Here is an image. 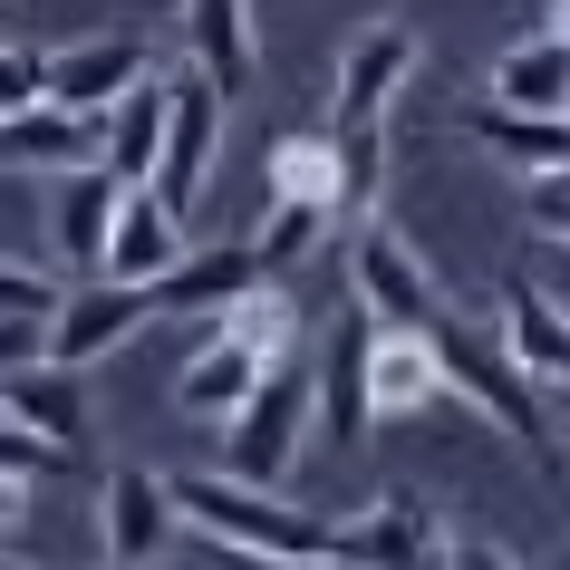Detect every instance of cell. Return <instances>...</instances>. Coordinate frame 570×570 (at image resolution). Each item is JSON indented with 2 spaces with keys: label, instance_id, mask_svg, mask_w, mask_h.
I'll use <instances>...</instances> for the list:
<instances>
[{
  "label": "cell",
  "instance_id": "1",
  "mask_svg": "<svg viewBox=\"0 0 570 570\" xmlns=\"http://www.w3.org/2000/svg\"><path fill=\"white\" fill-rule=\"evenodd\" d=\"M425 348H435L445 396H464L483 425H503L512 445L561 483V416H551V387H532V377L512 367V348H503L493 320H454V309H435V320H425Z\"/></svg>",
  "mask_w": 570,
  "mask_h": 570
},
{
  "label": "cell",
  "instance_id": "2",
  "mask_svg": "<svg viewBox=\"0 0 570 570\" xmlns=\"http://www.w3.org/2000/svg\"><path fill=\"white\" fill-rule=\"evenodd\" d=\"M165 493H175V522H194L213 551H242V561H330L338 522L301 512L281 483H242V474L213 464V474H165Z\"/></svg>",
  "mask_w": 570,
  "mask_h": 570
},
{
  "label": "cell",
  "instance_id": "3",
  "mask_svg": "<svg viewBox=\"0 0 570 570\" xmlns=\"http://www.w3.org/2000/svg\"><path fill=\"white\" fill-rule=\"evenodd\" d=\"M291 348H301V320H291V301H281V281H262L252 301H233V309L204 320L194 358L175 367V406L194 425H223L242 396H252V377H262L271 358H291Z\"/></svg>",
  "mask_w": 570,
  "mask_h": 570
},
{
  "label": "cell",
  "instance_id": "4",
  "mask_svg": "<svg viewBox=\"0 0 570 570\" xmlns=\"http://www.w3.org/2000/svg\"><path fill=\"white\" fill-rule=\"evenodd\" d=\"M309 425H320V406H309V358L291 348V358H271L262 377H252V396H242L233 416L213 425V435H223V474H242V483H281L291 464H301Z\"/></svg>",
  "mask_w": 570,
  "mask_h": 570
},
{
  "label": "cell",
  "instance_id": "5",
  "mask_svg": "<svg viewBox=\"0 0 570 570\" xmlns=\"http://www.w3.org/2000/svg\"><path fill=\"white\" fill-rule=\"evenodd\" d=\"M348 309H367L377 330H425V320L445 309L425 252L396 233V223H377V213H358V233H348Z\"/></svg>",
  "mask_w": 570,
  "mask_h": 570
},
{
  "label": "cell",
  "instance_id": "6",
  "mask_svg": "<svg viewBox=\"0 0 570 570\" xmlns=\"http://www.w3.org/2000/svg\"><path fill=\"white\" fill-rule=\"evenodd\" d=\"M155 320V291H136V281H107V271H88V281H59V309H49V358L68 367V377H88L97 358H117V348H136Z\"/></svg>",
  "mask_w": 570,
  "mask_h": 570
},
{
  "label": "cell",
  "instance_id": "7",
  "mask_svg": "<svg viewBox=\"0 0 570 570\" xmlns=\"http://www.w3.org/2000/svg\"><path fill=\"white\" fill-rule=\"evenodd\" d=\"M165 78H175V88H165V146H155L146 194L175 204V213H194L204 184H213V155H223V97H213L194 68H165Z\"/></svg>",
  "mask_w": 570,
  "mask_h": 570
},
{
  "label": "cell",
  "instance_id": "8",
  "mask_svg": "<svg viewBox=\"0 0 570 570\" xmlns=\"http://www.w3.org/2000/svg\"><path fill=\"white\" fill-rule=\"evenodd\" d=\"M367 330H377L367 309H338L330 338H320V358H309V406H320L309 435L330 454H358L367 435H377V425H367Z\"/></svg>",
  "mask_w": 570,
  "mask_h": 570
},
{
  "label": "cell",
  "instance_id": "9",
  "mask_svg": "<svg viewBox=\"0 0 570 570\" xmlns=\"http://www.w3.org/2000/svg\"><path fill=\"white\" fill-rule=\"evenodd\" d=\"M435 551H445V532L416 493H377L330 532V570H435Z\"/></svg>",
  "mask_w": 570,
  "mask_h": 570
},
{
  "label": "cell",
  "instance_id": "10",
  "mask_svg": "<svg viewBox=\"0 0 570 570\" xmlns=\"http://www.w3.org/2000/svg\"><path fill=\"white\" fill-rule=\"evenodd\" d=\"M146 68H155V49H146L136 30H97V39H68V49L39 59V97H59V107L97 117V107H117Z\"/></svg>",
  "mask_w": 570,
  "mask_h": 570
},
{
  "label": "cell",
  "instance_id": "11",
  "mask_svg": "<svg viewBox=\"0 0 570 570\" xmlns=\"http://www.w3.org/2000/svg\"><path fill=\"white\" fill-rule=\"evenodd\" d=\"M493 330H503L512 367H522L532 387H561L570 396V301H561V291H541V281L503 271V291H493Z\"/></svg>",
  "mask_w": 570,
  "mask_h": 570
},
{
  "label": "cell",
  "instance_id": "12",
  "mask_svg": "<svg viewBox=\"0 0 570 570\" xmlns=\"http://www.w3.org/2000/svg\"><path fill=\"white\" fill-rule=\"evenodd\" d=\"M406 78H416V30L406 20H367L348 49H338V88H330V117L338 126H367L387 117L396 97H406Z\"/></svg>",
  "mask_w": 570,
  "mask_h": 570
},
{
  "label": "cell",
  "instance_id": "13",
  "mask_svg": "<svg viewBox=\"0 0 570 570\" xmlns=\"http://www.w3.org/2000/svg\"><path fill=\"white\" fill-rule=\"evenodd\" d=\"M175 532H184V522H175L165 474H155V464H117L107 493H97V541H107V561H117V570H146Z\"/></svg>",
  "mask_w": 570,
  "mask_h": 570
},
{
  "label": "cell",
  "instance_id": "14",
  "mask_svg": "<svg viewBox=\"0 0 570 570\" xmlns=\"http://www.w3.org/2000/svg\"><path fill=\"white\" fill-rule=\"evenodd\" d=\"M117 204H126V184L107 175V165H68V175H49V252H59V271L88 281V271L107 262Z\"/></svg>",
  "mask_w": 570,
  "mask_h": 570
},
{
  "label": "cell",
  "instance_id": "15",
  "mask_svg": "<svg viewBox=\"0 0 570 570\" xmlns=\"http://www.w3.org/2000/svg\"><path fill=\"white\" fill-rule=\"evenodd\" d=\"M184 68L233 107V97L252 88V68H262V20H252V0H184Z\"/></svg>",
  "mask_w": 570,
  "mask_h": 570
},
{
  "label": "cell",
  "instance_id": "16",
  "mask_svg": "<svg viewBox=\"0 0 570 570\" xmlns=\"http://www.w3.org/2000/svg\"><path fill=\"white\" fill-rule=\"evenodd\" d=\"M262 291V262H252V242H184V262L155 281V320L175 309V320H213V309H233Z\"/></svg>",
  "mask_w": 570,
  "mask_h": 570
},
{
  "label": "cell",
  "instance_id": "17",
  "mask_svg": "<svg viewBox=\"0 0 570 570\" xmlns=\"http://www.w3.org/2000/svg\"><path fill=\"white\" fill-rule=\"evenodd\" d=\"M184 213L175 204H155L146 184H126V204H117V233H107V281H136V291H155V281H165V271L184 262Z\"/></svg>",
  "mask_w": 570,
  "mask_h": 570
},
{
  "label": "cell",
  "instance_id": "18",
  "mask_svg": "<svg viewBox=\"0 0 570 570\" xmlns=\"http://www.w3.org/2000/svg\"><path fill=\"white\" fill-rule=\"evenodd\" d=\"M0 165L20 175H68V165H97V117L59 107V97H30L0 117Z\"/></svg>",
  "mask_w": 570,
  "mask_h": 570
},
{
  "label": "cell",
  "instance_id": "19",
  "mask_svg": "<svg viewBox=\"0 0 570 570\" xmlns=\"http://www.w3.org/2000/svg\"><path fill=\"white\" fill-rule=\"evenodd\" d=\"M435 396H445V377H435L425 330H367V425L425 416Z\"/></svg>",
  "mask_w": 570,
  "mask_h": 570
},
{
  "label": "cell",
  "instance_id": "20",
  "mask_svg": "<svg viewBox=\"0 0 570 570\" xmlns=\"http://www.w3.org/2000/svg\"><path fill=\"white\" fill-rule=\"evenodd\" d=\"M165 88H175V78L146 68L117 107H97V165H107L117 184H146L155 175V146H165Z\"/></svg>",
  "mask_w": 570,
  "mask_h": 570
},
{
  "label": "cell",
  "instance_id": "21",
  "mask_svg": "<svg viewBox=\"0 0 570 570\" xmlns=\"http://www.w3.org/2000/svg\"><path fill=\"white\" fill-rule=\"evenodd\" d=\"M0 416L30 425L39 445L78 454V435H88V387H78L59 358H39V367H20V377H0Z\"/></svg>",
  "mask_w": 570,
  "mask_h": 570
},
{
  "label": "cell",
  "instance_id": "22",
  "mask_svg": "<svg viewBox=\"0 0 570 570\" xmlns=\"http://www.w3.org/2000/svg\"><path fill=\"white\" fill-rule=\"evenodd\" d=\"M483 97L493 107H522V117H570V49L551 30L512 39L503 59H493V78H483Z\"/></svg>",
  "mask_w": 570,
  "mask_h": 570
},
{
  "label": "cell",
  "instance_id": "23",
  "mask_svg": "<svg viewBox=\"0 0 570 570\" xmlns=\"http://www.w3.org/2000/svg\"><path fill=\"white\" fill-rule=\"evenodd\" d=\"M464 136H474L483 155H503L512 175H551V165H570V117H522V107L474 97V107H464Z\"/></svg>",
  "mask_w": 570,
  "mask_h": 570
},
{
  "label": "cell",
  "instance_id": "24",
  "mask_svg": "<svg viewBox=\"0 0 570 570\" xmlns=\"http://www.w3.org/2000/svg\"><path fill=\"white\" fill-rule=\"evenodd\" d=\"M271 204H309V213H330V223H348V213H338L330 126H301V136H281V146H271Z\"/></svg>",
  "mask_w": 570,
  "mask_h": 570
},
{
  "label": "cell",
  "instance_id": "25",
  "mask_svg": "<svg viewBox=\"0 0 570 570\" xmlns=\"http://www.w3.org/2000/svg\"><path fill=\"white\" fill-rule=\"evenodd\" d=\"M330 155H338V213H377V194H387V117H367V126L330 117Z\"/></svg>",
  "mask_w": 570,
  "mask_h": 570
},
{
  "label": "cell",
  "instance_id": "26",
  "mask_svg": "<svg viewBox=\"0 0 570 570\" xmlns=\"http://www.w3.org/2000/svg\"><path fill=\"white\" fill-rule=\"evenodd\" d=\"M320 233H330V213H309V204H271L262 223H252V262H262V281H291V271L320 252Z\"/></svg>",
  "mask_w": 570,
  "mask_h": 570
},
{
  "label": "cell",
  "instance_id": "27",
  "mask_svg": "<svg viewBox=\"0 0 570 570\" xmlns=\"http://www.w3.org/2000/svg\"><path fill=\"white\" fill-rule=\"evenodd\" d=\"M59 309V281L39 262H0V320H49Z\"/></svg>",
  "mask_w": 570,
  "mask_h": 570
},
{
  "label": "cell",
  "instance_id": "28",
  "mask_svg": "<svg viewBox=\"0 0 570 570\" xmlns=\"http://www.w3.org/2000/svg\"><path fill=\"white\" fill-rule=\"evenodd\" d=\"M0 474H10V483H39V474H68V454H59V445H39L30 425L0 416Z\"/></svg>",
  "mask_w": 570,
  "mask_h": 570
},
{
  "label": "cell",
  "instance_id": "29",
  "mask_svg": "<svg viewBox=\"0 0 570 570\" xmlns=\"http://www.w3.org/2000/svg\"><path fill=\"white\" fill-rule=\"evenodd\" d=\"M522 204H532V223L551 242H570V165H551V175H522Z\"/></svg>",
  "mask_w": 570,
  "mask_h": 570
},
{
  "label": "cell",
  "instance_id": "30",
  "mask_svg": "<svg viewBox=\"0 0 570 570\" xmlns=\"http://www.w3.org/2000/svg\"><path fill=\"white\" fill-rule=\"evenodd\" d=\"M30 97H39V49L0 39V117H10V107H30Z\"/></svg>",
  "mask_w": 570,
  "mask_h": 570
},
{
  "label": "cell",
  "instance_id": "31",
  "mask_svg": "<svg viewBox=\"0 0 570 570\" xmlns=\"http://www.w3.org/2000/svg\"><path fill=\"white\" fill-rule=\"evenodd\" d=\"M39 358H49V320H0V377H20Z\"/></svg>",
  "mask_w": 570,
  "mask_h": 570
},
{
  "label": "cell",
  "instance_id": "32",
  "mask_svg": "<svg viewBox=\"0 0 570 570\" xmlns=\"http://www.w3.org/2000/svg\"><path fill=\"white\" fill-rule=\"evenodd\" d=\"M445 570H522V561H512L503 541H474V532H464V541L445 551Z\"/></svg>",
  "mask_w": 570,
  "mask_h": 570
},
{
  "label": "cell",
  "instance_id": "33",
  "mask_svg": "<svg viewBox=\"0 0 570 570\" xmlns=\"http://www.w3.org/2000/svg\"><path fill=\"white\" fill-rule=\"evenodd\" d=\"M233 570H330V561H242V551H223Z\"/></svg>",
  "mask_w": 570,
  "mask_h": 570
},
{
  "label": "cell",
  "instance_id": "34",
  "mask_svg": "<svg viewBox=\"0 0 570 570\" xmlns=\"http://www.w3.org/2000/svg\"><path fill=\"white\" fill-rule=\"evenodd\" d=\"M551 39H561V49H570V0H551Z\"/></svg>",
  "mask_w": 570,
  "mask_h": 570
},
{
  "label": "cell",
  "instance_id": "35",
  "mask_svg": "<svg viewBox=\"0 0 570 570\" xmlns=\"http://www.w3.org/2000/svg\"><path fill=\"white\" fill-rule=\"evenodd\" d=\"M561 493H570V425H561Z\"/></svg>",
  "mask_w": 570,
  "mask_h": 570
},
{
  "label": "cell",
  "instance_id": "36",
  "mask_svg": "<svg viewBox=\"0 0 570 570\" xmlns=\"http://www.w3.org/2000/svg\"><path fill=\"white\" fill-rule=\"evenodd\" d=\"M541 570H570V551H561V561H541Z\"/></svg>",
  "mask_w": 570,
  "mask_h": 570
},
{
  "label": "cell",
  "instance_id": "37",
  "mask_svg": "<svg viewBox=\"0 0 570 570\" xmlns=\"http://www.w3.org/2000/svg\"><path fill=\"white\" fill-rule=\"evenodd\" d=\"M0 570H20V561H0Z\"/></svg>",
  "mask_w": 570,
  "mask_h": 570
}]
</instances>
